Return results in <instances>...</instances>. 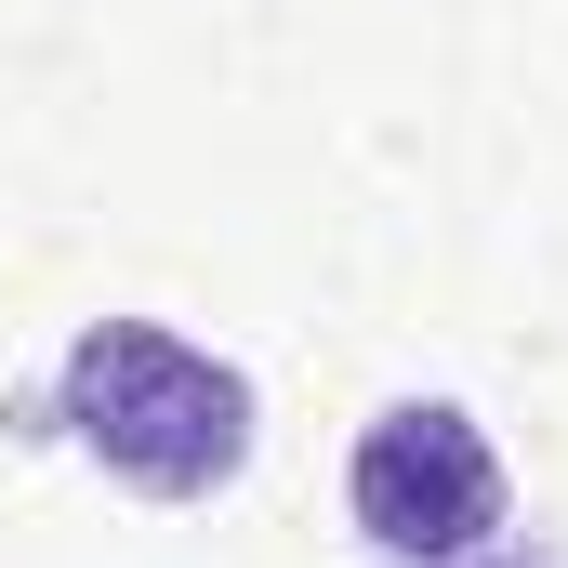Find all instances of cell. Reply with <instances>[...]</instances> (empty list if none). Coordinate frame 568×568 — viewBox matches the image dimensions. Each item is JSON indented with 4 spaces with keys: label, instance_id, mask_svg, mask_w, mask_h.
<instances>
[{
    "label": "cell",
    "instance_id": "cell-1",
    "mask_svg": "<svg viewBox=\"0 0 568 568\" xmlns=\"http://www.w3.org/2000/svg\"><path fill=\"white\" fill-rule=\"evenodd\" d=\"M53 424L145 503H212L252 463V371H225L159 317H93L53 357Z\"/></svg>",
    "mask_w": 568,
    "mask_h": 568
},
{
    "label": "cell",
    "instance_id": "cell-2",
    "mask_svg": "<svg viewBox=\"0 0 568 568\" xmlns=\"http://www.w3.org/2000/svg\"><path fill=\"white\" fill-rule=\"evenodd\" d=\"M344 503H357L371 556L463 568V556H489V529H503V449L476 436L463 397H397V410H371V436H357Z\"/></svg>",
    "mask_w": 568,
    "mask_h": 568
},
{
    "label": "cell",
    "instance_id": "cell-3",
    "mask_svg": "<svg viewBox=\"0 0 568 568\" xmlns=\"http://www.w3.org/2000/svg\"><path fill=\"white\" fill-rule=\"evenodd\" d=\"M463 568H568L556 542H529V556H463Z\"/></svg>",
    "mask_w": 568,
    "mask_h": 568
}]
</instances>
